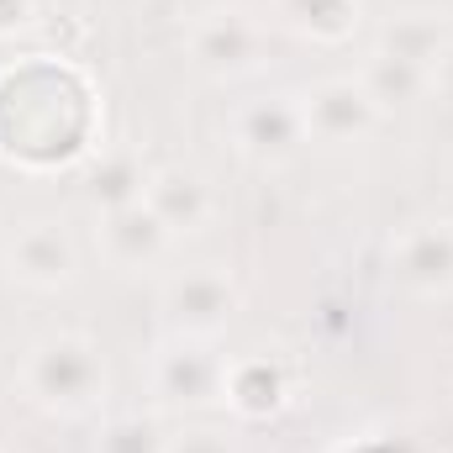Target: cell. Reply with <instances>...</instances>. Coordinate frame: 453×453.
Listing matches in <instances>:
<instances>
[{
	"label": "cell",
	"mask_w": 453,
	"mask_h": 453,
	"mask_svg": "<svg viewBox=\"0 0 453 453\" xmlns=\"http://www.w3.org/2000/svg\"><path fill=\"white\" fill-rule=\"evenodd\" d=\"M111 369L101 342L85 333H48L21 358V395L53 417H85L106 401Z\"/></svg>",
	"instance_id": "obj_1"
},
{
	"label": "cell",
	"mask_w": 453,
	"mask_h": 453,
	"mask_svg": "<svg viewBox=\"0 0 453 453\" xmlns=\"http://www.w3.org/2000/svg\"><path fill=\"white\" fill-rule=\"evenodd\" d=\"M222 380H226V353L217 338H180L164 333L148 364V385L164 411H206L222 406Z\"/></svg>",
	"instance_id": "obj_2"
},
{
	"label": "cell",
	"mask_w": 453,
	"mask_h": 453,
	"mask_svg": "<svg viewBox=\"0 0 453 453\" xmlns=\"http://www.w3.org/2000/svg\"><path fill=\"white\" fill-rule=\"evenodd\" d=\"M237 280L222 264H196V269H180L164 296H158V317H164V333H180V338H222L237 317Z\"/></svg>",
	"instance_id": "obj_3"
},
{
	"label": "cell",
	"mask_w": 453,
	"mask_h": 453,
	"mask_svg": "<svg viewBox=\"0 0 453 453\" xmlns=\"http://www.w3.org/2000/svg\"><path fill=\"white\" fill-rule=\"evenodd\" d=\"M185 53H190V64H196L206 80H242V74L264 69V58H269V32H264L248 11H237V5L201 11V16L190 21Z\"/></svg>",
	"instance_id": "obj_4"
},
{
	"label": "cell",
	"mask_w": 453,
	"mask_h": 453,
	"mask_svg": "<svg viewBox=\"0 0 453 453\" xmlns=\"http://www.w3.org/2000/svg\"><path fill=\"white\" fill-rule=\"evenodd\" d=\"M232 142L248 164L280 169L290 164L311 137H306V116H301V96L269 90V96H248L232 111Z\"/></svg>",
	"instance_id": "obj_5"
},
{
	"label": "cell",
	"mask_w": 453,
	"mask_h": 453,
	"mask_svg": "<svg viewBox=\"0 0 453 453\" xmlns=\"http://www.w3.org/2000/svg\"><path fill=\"white\" fill-rule=\"evenodd\" d=\"M301 116H306V137H317V142H358L380 127L385 111L374 106V96L364 90L358 74H333L301 96Z\"/></svg>",
	"instance_id": "obj_6"
},
{
	"label": "cell",
	"mask_w": 453,
	"mask_h": 453,
	"mask_svg": "<svg viewBox=\"0 0 453 453\" xmlns=\"http://www.w3.org/2000/svg\"><path fill=\"white\" fill-rule=\"evenodd\" d=\"M390 274L411 296H449L453 290V226L438 222H411L390 242Z\"/></svg>",
	"instance_id": "obj_7"
},
{
	"label": "cell",
	"mask_w": 453,
	"mask_h": 453,
	"mask_svg": "<svg viewBox=\"0 0 453 453\" xmlns=\"http://www.w3.org/2000/svg\"><path fill=\"white\" fill-rule=\"evenodd\" d=\"M5 269L27 290H64L80 269V253L58 222H27L5 248Z\"/></svg>",
	"instance_id": "obj_8"
},
{
	"label": "cell",
	"mask_w": 453,
	"mask_h": 453,
	"mask_svg": "<svg viewBox=\"0 0 453 453\" xmlns=\"http://www.w3.org/2000/svg\"><path fill=\"white\" fill-rule=\"evenodd\" d=\"M222 406H232V417L242 422H269L290 406V374L274 353H242L226 364L222 380Z\"/></svg>",
	"instance_id": "obj_9"
},
{
	"label": "cell",
	"mask_w": 453,
	"mask_h": 453,
	"mask_svg": "<svg viewBox=\"0 0 453 453\" xmlns=\"http://www.w3.org/2000/svg\"><path fill=\"white\" fill-rule=\"evenodd\" d=\"M142 206L164 222L169 237H185V232L211 222V185L185 164H164V169H148Z\"/></svg>",
	"instance_id": "obj_10"
},
{
	"label": "cell",
	"mask_w": 453,
	"mask_h": 453,
	"mask_svg": "<svg viewBox=\"0 0 453 453\" xmlns=\"http://www.w3.org/2000/svg\"><path fill=\"white\" fill-rule=\"evenodd\" d=\"M101 253H106V264L116 269H148V264H158L164 258V248H169V232L164 222L142 206V201H132V206H121V211H101Z\"/></svg>",
	"instance_id": "obj_11"
},
{
	"label": "cell",
	"mask_w": 453,
	"mask_h": 453,
	"mask_svg": "<svg viewBox=\"0 0 453 453\" xmlns=\"http://www.w3.org/2000/svg\"><path fill=\"white\" fill-rule=\"evenodd\" d=\"M274 16L285 32H296L301 42L317 48H338L358 32L364 21V0H274Z\"/></svg>",
	"instance_id": "obj_12"
},
{
	"label": "cell",
	"mask_w": 453,
	"mask_h": 453,
	"mask_svg": "<svg viewBox=\"0 0 453 453\" xmlns=\"http://www.w3.org/2000/svg\"><path fill=\"white\" fill-rule=\"evenodd\" d=\"M449 42H453V32H449V21H443L438 11H406V16H390V21L380 27V42H374V48L433 74V64L443 58Z\"/></svg>",
	"instance_id": "obj_13"
},
{
	"label": "cell",
	"mask_w": 453,
	"mask_h": 453,
	"mask_svg": "<svg viewBox=\"0 0 453 453\" xmlns=\"http://www.w3.org/2000/svg\"><path fill=\"white\" fill-rule=\"evenodd\" d=\"M358 80H364V90L374 96L380 111H406V106H417V101L433 96V74H427V69H417V64H406V58H390V53H380V48L364 58Z\"/></svg>",
	"instance_id": "obj_14"
},
{
	"label": "cell",
	"mask_w": 453,
	"mask_h": 453,
	"mask_svg": "<svg viewBox=\"0 0 453 453\" xmlns=\"http://www.w3.org/2000/svg\"><path fill=\"white\" fill-rule=\"evenodd\" d=\"M142 185H148L142 158H137L132 148H111V153H101V158L90 164V174H85V201H90L96 211H121V206L142 201Z\"/></svg>",
	"instance_id": "obj_15"
},
{
	"label": "cell",
	"mask_w": 453,
	"mask_h": 453,
	"mask_svg": "<svg viewBox=\"0 0 453 453\" xmlns=\"http://www.w3.org/2000/svg\"><path fill=\"white\" fill-rule=\"evenodd\" d=\"M90 453H169V433L148 411H121V417H106L101 422Z\"/></svg>",
	"instance_id": "obj_16"
},
{
	"label": "cell",
	"mask_w": 453,
	"mask_h": 453,
	"mask_svg": "<svg viewBox=\"0 0 453 453\" xmlns=\"http://www.w3.org/2000/svg\"><path fill=\"white\" fill-rule=\"evenodd\" d=\"M169 453H242L237 449V438L226 433V427H180V433H169Z\"/></svg>",
	"instance_id": "obj_17"
},
{
	"label": "cell",
	"mask_w": 453,
	"mask_h": 453,
	"mask_svg": "<svg viewBox=\"0 0 453 453\" xmlns=\"http://www.w3.org/2000/svg\"><path fill=\"white\" fill-rule=\"evenodd\" d=\"M433 96H443V101L453 106V42L443 48V58L433 64Z\"/></svg>",
	"instance_id": "obj_18"
},
{
	"label": "cell",
	"mask_w": 453,
	"mask_h": 453,
	"mask_svg": "<svg viewBox=\"0 0 453 453\" xmlns=\"http://www.w3.org/2000/svg\"><path fill=\"white\" fill-rule=\"evenodd\" d=\"M32 16V0H0V32H11V27H21Z\"/></svg>",
	"instance_id": "obj_19"
},
{
	"label": "cell",
	"mask_w": 453,
	"mask_h": 453,
	"mask_svg": "<svg viewBox=\"0 0 453 453\" xmlns=\"http://www.w3.org/2000/svg\"><path fill=\"white\" fill-rule=\"evenodd\" d=\"M443 222L453 226V190H449V201H443Z\"/></svg>",
	"instance_id": "obj_20"
},
{
	"label": "cell",
	"mask_w": 453,
	"mask_h": 453,
	"mask_svg": "<svg viewBox=\"0 0 453 453\" xmlns=\"http://www.w3.org/2000/svg\"><path fill=\"white\" fill-rule=\"evenodd\" d=\"M0 453H16V449H0Z\"/></svg>",
	"instance_id": "obj_21"
}]
</instances>
